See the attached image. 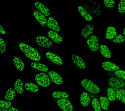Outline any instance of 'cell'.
<instances>
[{
    "label": "cell",
    "instance_id": "obj_6",
    "mask_svg": "<svg viewBox=\"0 0 125 111\" xmlns=\"http://www.w3.org/2000/svg\"><path fill=\"white\" fill-rule=\"evenodd\" d=\"M35 41L40 46L44 48H50L53 45L52 42L51 40L46 36H37L35 39Z\"/></svg>",
    "mask_w": 125,
    "mask_h": 111
},
{
    "label": "cell",
    "instance_id": "obj_40",
    "mask_svg": "<svg viewBox=\"0 0 125 111\" xmlns=\"http://www.w3.org/2000/svg\"><path fill=\"white\" fill-rule=\"evenodd\" d=\"M0 111H8L7 109H3L0 108Z\"/></svg>",
    "mask_w": 125,
    "mask_h": 111
},
{
    "label": "cell",
    "instance_id": "obj_15",
    "mask_svg": "<svg viewBox=\"0 0 125 111\" xmlns=\"http://www.w3.org/2000/svg\"><path fill=\"white\" fill-rule=\"evenodd\" d=\"M33 15L39 24L43 26L47 25V20L46 16L37 10L33 11Z\"/></svg>",
    "mask_w": 125,
    "mask_h": 111
},
{
    "label": "cell",
    "instance_id": "obj_3",
    "mask_svg": "<svg viewBox=\"0 0 125 111\" xmlns=\"http://www.w3.org/2000/svg\"><path fill=\"white\" fill-rule=\"evenodd\" d=\"M35 80L37 84L42 87H48L51 84V80L48 75L43 72L37 74Z\"/></svg>",
    "mask_w": 125,
    "mask_h": 111
},
{
    "label": "cell",
    "instance_id": "obj_38",
    "mask_svg": "<svg viewBox=\"0 0 125 111\" xmlns=\"http://www.w3.org/2000/svg\"><path fill=\"white\" fill-rule=\"evenodd\" d=\"M8 111H19L16 108L14 107H11L9 109Z\"/></svg>",
    "mask_w": 125,
    "mask_h": 111
},
{
    "label": "cell",
    "instance_id": "obj_1",
    "mask_svg": "<svg viewBox=\"0 0 125 111\" xmlns=\"http://www.w3.org/2000/svg\"><path fill=\"white\" fill-rule=\"evenodd\" d=\"M18 45L21 50L27 58L35 62L41 60V54L32 47L21 42H19Z\"/></svg>",
    "mask_w": 125,
    "mask_h": 111
},
{
    "label": "cell",
    "instance_id": "obj_32",
    "mask_svg": "<svg viewBox=\"0 0 125 111\" xmlns=\"http://www.w3.org/2000/svg\"><path fill=\"white\" fill-rule=\"evenodd\" d=\"M0 107L3 109H9L11 106V103L9 101L1 100L0 101Z\"/></svg>",
    "mask_w": 125,
    "mask_h": 111
},
{
    "label": "cell",
    "instance_id": "obj_35",
    "mask_svg": "<svg viewBox=\"0 0 125 111\" xmlns=\"http://www.w3.org/2000/svg\"><path fill=\"white\" fill-rule=\"evenodd\" d=\"M0 50L1 53L3 54L6 52V46L4 41L1 37H0Z\"/></svg>",
    "mask_w": 125,
    "mask_h": 111
},
{
    "label": "cell",
    "instance_id": "obj_4",
    "mask_svg": "<svg viewBox=\"0 0 125 111\" xmlns=\"http://www.w3.org/2000/svg\"><path fill=\"white\" fill-rule=\"evenodd\" d=\"M86 43L89 48L93 52H96L100 47L98 38L95 35H92L89 37L87 40Z\"/></svg>",
    "mask_w": 125,
    "mask_h": 111
},
{
    "label": "cell",
    "instance_id": "obj_16",
    "mask_svg": "<svg viewBox=\"0 0 125 111\" xmlns=\"http://www.w3.org/2000/svg\"><path fill=\"white\" fill-rule=\"evenodd\" d=\"M49 38L54 42L57 44L61 43L62 41V38L57 32L50 30L47 33Z\"/></svg>",
    "mask_w": 125,
    "mask_h": 111
},
{
    "label": "cell",
    "instance_id": "obj_25",
    "mask_svg": "<svg viewBox=\"0 0 125 111\" xmlns=\"http://www.w3.org/2000/svg\"><path fill=\"white\" fill-rule=\"evenodd\" d=\"M24 87L26 90L30 92H34V93L38 92L39 90V87L33 82L26 83L24 85Z\"/></svg>",
    "mask_w": 125,
    "mask_h": 111
},
{
    "label": "cell",
    "instance_id": "obj_19",
    "mask_svg": "<svg viewBox=\"0 0 125 111\" xmlns=\"http://www.w3.org/2000/svg\"><path fill=\"white\" fill-rule=\"evenodd\" d=\"M30 66L33 69L40 71L46 72L48 71V68L46 65L39 62H32L30 64Z\"/></svg>",
    "mask_w": 125,
    "mask_h": 111
},
{
    "label": "cell",
    "instance_id": "obj_26",
    "mask_svg": "<svg viewBox=\"0 0 125 111\" xmlns=\"http://www.w3.org/2000/svg\"><path fill=\"white\" fill-rule=\"evenodd\" d=\"M99 102L101 108L103 110L107 111L109 108V100L105 96H101L99 98Z\"/></svg>",
    "mask_w": 125,
    "mask_h": 111
},
{
    "label": "cell",
    "instance_id": "obj_17",
    "mask_svg": "<svg viewBox=\"0 0 125 111\" xmlns=\"http://www.w3.org/2000/svg\"><path fill=\"white\" fill-rule=\"evenodd\" d=\"M77 10L81 16L86 21H91L93 20L92 16L87 11L83 6L82 5L79 6Z\"/></svg>",
    "mask_w": 125,
    "mask_h": 111
},
{
    "label": "cell",
    "instance_id": "obj_18",
    "mask_svg": "<svg viewBox=\"0 0 125 111\" xmlns=\"http://www.w3.org/2000/svg\"><path fill=\"white\" fill-rule=\"evenodd\" d=\"M12 61L17 70L19 71H22L25 68V64L22 60L17 56H14Z\"/></svg>",
    "mask_w": 125,
    "mask_h": 111
},
{
    "label": "cell",
    "instance_id": "obj_5",
    "mask_svg": "<svg viewBox=\"0 0 125 111\" xmlns=\"http://www.w3.org/2000/svg\"><path fill=\"white\" fill-rule=\"evenodd\" d=\"M45 56L51 63L58 66L63 65V61L62 58L57 54L51 51H47L45 53Z\"/></svg>",
    "mask_w": 125,
    "mask_h": 111
},
{
    "label": "cell",
    "instance_id": "obj_20",
    "mask_svg": "<svg viewBox=\"0 0 125 111\" xmlns=\"http://www.w3.org/2000/svg\"><path fill=\"white\" fill-rule=\"evenodd\" d=\"M80 103L83 107H87L90 104V98L89 94L86 91H84L81 93L80 95Z\"/></svg>",
    "mask_w": 125,
    "mask_h": 111
},
{
    "label": "cell",
    "instance_id": "obj_39",
    "mask_svg": "<svg viewBox=\"0 0 125 111\" xmlns=\"http://www.w3.org/2000/svg\"><path fill=\"white\" fill-rule=\"evenodd\" d=\"M121 100H122V101L123 103H125V95H124V96H123Z\"/></svg>",
    "mask_w": 125,
    "mask_h": 111
},
{
    "label": "cell",
    "instance_id": "obj_7",
    "mask_svg": "<svg viewBox=\"0 0 125 111\" xmlns=\"http://www.w3.org/2000/svg\"><path fill=\"white\" fill-rule=\"evenodd\" d=\"M58 107L63 111H72L74 107L73 104L67 98H61L57 101Z\"/></svg>",
    "mask_w": 125,
    "mask_h": 111
},
{
    "label": "cell",
    "instance_id": "obj_12",
    "mask_svg": "<svg viewBox=\"0 0 125 111\" xmlns=\"http://www.w3.org/2000/svg\"><path fill=\"white\" fill-rule=\"evenodd\" d=\"M35 8L38 11L42 13L46 16L50 15V10L44 5L40 2H36L34 3Z\"/></svg>",
    "mask_w": 125,
    "mask_h": 111
},
{
    "label": "cell",
    "instance_id": "obj_36",
    "mask_svg": "<svg viewBox=\"0 0 125 111\" xmlns=\"http://www.w3.org/2000/svg\"><path fill=\"white\" fill-rule=\"evenodd\" d=\"M115 2L114 0H104V4L106 7L112 8L115 5Z\"/></svg>",
    "mask_w": 125,
    "mask_h": 111
},
{
    "label": "cell",
    "instance_id": "obj_9",
    "mask_svg": "<svg viewBox=\"0 0 125 111\" xmlns=\"http://www.w3.org/2000/svg\"><path fill=\"white\" fill-rule=\"evenodd\" d=\"M48 75L51 80L55 84L60 85L63 83V79L57 72L51 71L48 73Z\"/></svg>",
    "mask_w": 125,
    "mask_h": 111
},
{
    "label": "cell",
    "instance_id": "obj_24",
    "mask_svg": "<svg viewBox=\"0 0 125 111\" xmlns=\"http://www.w3.org/2000/svg\"><path fill=\"white\" fill-rule=\"evenodd\" d=\"M16 96V91L13 88H10L7 91L4 96L5 100L11 101L15 98Z\"/></svg>",
    "mask_w": 125,
    "mask_h": 111
},
{
    "label": "cell",
    "instance_id": "obj_2",
    "mask_svg": "<svg viewBox=\"0 0 125 111\" xmlns=\"http://www.w3.org/2000/svg\"><path fill=\"white\" fill-rule=\"evenodd\" d=\"M81 84L83 88L91 93L97 94L100 92L99 87L93 81L89 79H83L81 82Z\"/></svg>",
    "mask_w": 125,
    "mask_h": 111
},
{
    "label": "cell",
    "instance_id": "obj_41",
    "mask_svg": "<svg viewBox=\"0 0 125 111\" xmlns=\"http://www.w3.org/2000/svg\"><path fill=\"white\" fill-rule=\"evenodd\" d=\"M123 34H124V35L125 36V28H124V30H123Z\"/></svg>",
    "mask_w": 125,
    "mask_h": 111
},
{
    "label": "cell",
    "instance_id": "obj_14",
    "mask_svg": "<svg viewBox=\"0 0 125 111\" xmlns=\"http://www.w3.org/2000/svg\"><path fill=\"white\" fill-rule=\"evenodd\" d=\"M47 25L48 28L51 29L53 31L56 32H59L60 31V27L58 22L52 17H49Z\"/></svg>",
    "mask_w": 125,
    "mask_h": 111
},
{
    "label": "cell",
    "instance_id": "obj_34",
    "mask_svg": "<svg viewBox=\"0 0 125 111\" xmlns=\"http://www.w3.org/2000/svg\"><path fill=\"white\" fill-rule=\"evenodd\" d=\"M116 76L125 81V71L122 70H119L116 71L115 72Z\"/></svg>",
    "mask_w": 125,
    "mask_h": 111
},
{
    "label": "cell",
    "instance_id": "obj_30",
    "mask_svg": "<svg viewBox=\"0 0 125 111\" xmlns=\"http://www.w3.org/2000/svg\"><path fill=\"white\" fill-rule=\"evenodd\" d=\"M112 41L115 43H121L125 42V36L121 34H118L112 40Z\"/></svg>",
    "mask_w": 125,
    "mask_h": 111
},
{
    "label": "cell",
    "instance_id": "obj_33",
    "mask_svg": "<svg viewBox=\"0 0 125 111\" xmlns=\"http://www.w3.org/2000/svg\"><path fill=\"white\" fill-rule=\"evenodd\" d=\"M125 94V90L124 89H120L116 92V99L117 100H122V98Z\"/></svg>",
    "mask_w": 125,
    "mask_h": 111
},
{
    "label": "cell",
    "instance_id": "obj_13",
    "mask_svg": "<svg viewBox=\"0 0 125 111\" xmlns=\"http://www.w3.org/2000/svg\"><path fill=\"white\" fill-rule=\"evenodd\" d=\"M94 31V27L91 24H87L82 29L81 35L84 38H88Z\"/></svg>",
    "mask_w": 125,
    "mask_h": 111
},
{
    "label": "cell",
    "instance_id": "obj_22",
    "mask_svg": "<svg viewBox=\"0 0 125 111\" xmlns=\"http://www.w3.org/2000/svg\"><path fill=\"white\" fill-rule=\"evenodd\" d=\"M100 51L101 54L107 59H110L112 57V54L110 49L106 45L102 44L100 46Z\"/></svg>",
    "mask_w": 125,
    "mask_h": 111
},
{
    "label": "cell",
    "instance_id": "obj_8",
    "mask_svg": "<svg viewBox=\"0 0 125 111\" xmlns=\"http://www.w3.org/2000/svg\"><path fill=\"white\" fill-rule=\"evenodd\" d=\"M71 58L73 63L78 68L84 69L86 67L85 62L81 56L75 53H73L71 56Z\"/></svg>",
    "mask_w": 125,
    "mask_h": 111
},
{
    "label": "cell",
    "instance_id": "obj_37",
    "mask_svg": "<svg viewBox=\"0 0 125 111\" xmlns=\"http://www.w3.org/2000/svg\"><path fill=\"white\" fill-rule=\"evenodd\" d=\"M0 32L1 34L3 35H5L6 34L5 29L1 25H0Z\"/></svg>",
    "mask_w": 125,
    "mask_h": 111
},
{
    "label": "cell",
    "instance_id": "obj_31",
    "mask_svg": "<svg viewBox=\"0 0 125 111\" xmlns=\"http://www.w3.org/2000/svg\"><path fill=\"white\" fill-rule=\"evenodd\" d=\"M118 10L119 13H125V0H121L118 4Z\"/></svg>",
    "mask_w": 125,
    "mask_h": 111
},
{
    "label": "cell",
    "instance_id": "obj_10",
    "mask_svg": "<svg viewBox=\"0 0 125 111\" xmlns=\"http://www.w3.org/2000/svg\"><path fill=\"white\" fill-rule=\"evenodd\" d=\"M108 84L112 88H122L125 85V82L122 80L116 77H112L109 79Z\"/></svg>",
    "mask_w": 125,
    "mask_h": 111
},
{
    "label": "cell",
    "instance_id": "obj_28",
    "mask_svg": "<svg viewBox=\"0 0 125 111\" xmlns=\"http://www.w3.org/2000/svg\"><path fill=\"white\" fill-rule=\"evenodd\" d=\"M107 96L109 101H114L116 98V92L114 89L109 88L107 89Z\"/></svg>",
    "mask_w": 125,
    "mask_h": 111
},
{
    "label": "cell",
    "instance_id": "obj_27",
    "mask_svg": "<svg viewBox=\"0 0 125 111\" xmlns=\"http://www.w3.org/2000/svg\"><path fill=\"white\" fill-rule=\"evenodd\" d=\"M52 96L54 98L57 99H61V98H68L69 97V94L64 91H54L52 93Z\"/></svg>",
    "mask_w": 125,
    "mask_h": 111
},
{
    "label": "cell",
    "instance_id": "obj_29",
    "mask_svg": "<svg viewBox=\"0 0 125 111\" xmlns=\"http://www.w3.org/2000/svg\"><path fill=\"white\" fill-rule=\"evenodd\" d=\"M92 105L94 111H101V106L99 101L97 98H93L92 101Z\"/></svg>",
    "mask_w": 125,
    "mask_h": 111
},
{
    "label": "cell",
    "instance_id": "obj_21",
    "mask_svg": "<svg viewBox=\"0 0 125 111\" xmlns=\"http://www.w3.org/2000/svg\"><path fill=\"white\" fill-rule=\"evenodd\" d=\"M117 35V30L115 27L110 26L106 28L105 38L107 39H113Z\"/></svg>",
    "mask_w": 125,
    "mask_h": 111
},
{
    "label": "cell",
    "instance_id": "obj_11",
    "mask_svg": "<svg viewBox=\"0 0 125 111\" xmlns=\"http://www.w3.org/2000/svg\"><path fill=\"white\" fill-rule=\"evenodd\" d=\"M103 68L108 71H116L120 69V67L115 63L110 61H105L102 64Z\"/></svg>",
    "mask_w": 125,
    "mask_h": 111
},
{
    "label": "cell",
    "instance_id": "obj_23",
    "mask_svg": "<svg viewBox=\"0 0 125 111\" xmlns=\"http://www.w3.org/2000/svg\"><path fill=\"white\" fill-rule=\"evenodd\" d=\"M14 89L15 91L19 94H22L24 92L23 83L20 79H17L15 81Z\"/></svg>",
    "mask_w": 125,
    "mask_h": 111
}]
</instances>
